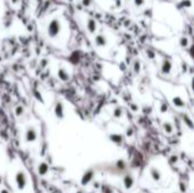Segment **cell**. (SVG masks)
I'll list each match as a JSON object with an SVG mask.
<instances>
[{
  "label": "cell",
  "instance_id": "obj_1",
  "mask_svg": "<svg viewBox=\"0 0 194 193\" xmlns=\"http://www.w3.org/2000/svg\"><path fill=\"white\" fill-rule=\"evenodd\" d=\"M59 30H60V24H59V21L58 19H52L49 26H48V34L51 36V38H55L58 33H59Z\"/></svg>",
  "mask_w": 194,
  "mask_h": 193
},
{
  "label": "cell",
  "instance_id": "obj_2",
  "mask_svg": "<svg viewBox=\"0 0 194 193\" xmlns=\"http://www.w3.org/2000/svg\"><path fill=\"white\" fill-rule=\"evenodd\" d=\"M96 43H97L99 47H103V45H106V39H104V36L102 35H99L96 38Z\"/></svg>",
  "mask_w": 194,
  "mask_h": 193
},
{
  "label": "cell",
  "instance_id": "obj_3",
  "mask_svg": "<svg viewBox=\"0 0 194 193\" xmlns=\"http://www.w3.org/2000/svg\"><path fill=\"white\" fill-rule=\"evenodd\" d=\"M58 77L61 79V81H67V79H68V75H67V73H66L64 69H59V72H58Z\"/></svg>",
  "mask_w": 194,
  "mask_h": 193
},
{
  "label": "cell",
  "instance_id": "obj_4",
  "mask_svg": "<svg viewBox=\"0 0 194 193\" xmlns=\"http://www.w3.org/2000/svg\"><path fill=\"white\" fill-rule=\"evenodd\" d=\"M87 28H89V31L91 33H93L96 31V22H94V19H89V22H87Z\"/></svg>",
  "mask_w": 194,
  "mask_h": 193
},
{
  "label": "cell",
  "instance_id": "obj_5",
  "mask_svg": "<svg viewBox=\"0 0 194 193\" xmlns=\"http://www.w3.org/2000/svg\"><path fill=\"white\" fill-rule=\"evenodd\" d=\"M170 68H171V64L168 60H166L165 62H164V66H162V72L165 74L169 73L170 72Z\"/></svg>",
  "mask_w": 194,
  "mask_h": 193
},
{
  "label": "cell",
  "instance_id": "obj_6",
  "mask_svg": "<svg viewBox=\"0 0 194 193\" xmlns=\"http://www.w3.org/2000/svg\"><path fill=\"white\" fill-rule=\"evenodd\" d=\"M174 103H175L176 106H184V102H183L182 99H179V98H175V99H174Z\"/></svg>",
  "mask_w": 194,
  "mask_h": 193
},
{
  "label": "cell",
  "instance_id": "obj_7",
  "mask_svg": "<svg viewBox=\"0 0 194 193\" xmlns=\"http://www.w3.org/2000/svg\"><path fill=\"white\" fill-rule=\"evenodd\" d=\"M181 45H182L183 47H185V45H187V39H186V38H183L182 41H181Z\"/></svg>",
  "mask_w": 194,
  "mask_h": 193
},
{
  "label": "cell",
  "instance_id": "obj_8",
  "mask_svg": "<svg viewBox=\"0 0 194 193\" xmlns=\"http://www.w3.org/2000/svg\"><path fill=\"white\" fill-rule=\"evenodd\" d=\"M136 1V5L138 6V5H142L143 4V0H135Z\"/></svg>",
  "mask_w": 194,
  "mask_h": 193
}]
</instances>
